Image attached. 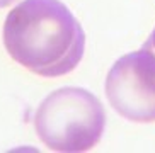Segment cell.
Segmentation results:
<instances>
[{
    "mask_svg": "<svg viewBox=\"0 0 155 153\" xmlns=\"http://www.w3.org/2000/svg\"><path fill=\"white\" fill-rule=\"evenodd\" d=\"M15 0H0V9L2 7H7V5H10V4H14Z\"/></svg>",
    "mask_w": 155,
    "mask_h": 153,
    "instance_id": "5",
    "label": "cell"
},
{
    "mask_svg": "<svg viewBox=\"0 0 155 153\" xmlns=\"http://www.w3.org/2000/svg\"><path fill=\"white\" fill-rule=\"evenodd\" d=\"M111 107L133 122H155V51L143 44L111 67L106 78Z\"/></svg>",
    "mask_w": 155,
    "mask_h": 153,
    "instance_id": "3",
    "label": "cell"
},
{
    "mask_svg": "<svg viewBox=\"0 0 155 153\" xmlns=\"http://www.w3.org/2000/svg\"><path fill=\"white\" fill-rule=\"evenodd\" d=\"M145 44L148 46V48H152V50L155 51V29H153V31H152V36L148 37V41H147Z\"/></svg>",
    "mask_w": 155,
    "mask_h": 153,
    "instance_id": "4",
    "label": "cell"
},
{
    "mask_svg": "<svg viewBox=\"0 0 155 153\" xmlns=\"http://www.w3.org/2000/svg\"><path fill=\"white\" fill-rule=\"evenodd\" d=\"M106 112L96 95L80 87L51 92L34 114V129L53 151H89L102 138Z\"/></svg>",
    "mask_w": 155,
    "mask_h": 153,
    "instance_id": "2",
    "label": "cell"
},
{
    "mask_svg": "<svg viewBox=\"0 0 155 153\" xmlns=\"http://www.w3.org/2000/svg\"><path fill=\"white\" fill-rule=\"evenodd\" d=\"M4 46L34 75L53 78L73 72L84 58L85 32L60 0H22L7 14Z\"/></svg>",
    "mask_w": 155,
    "mask_h": 153,
    "instance_id": "1",
    "label": "cell"
}]
</instances>
